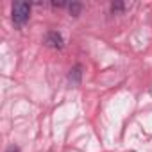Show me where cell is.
Segmentation results:
<instances>
[{
    "label": "cell",
    "mask_w": 152,
    "mask_h": 152,
    "mask_svg": "<svg viewBox=\"0 0 152 152\" xmlns=\"http://www.w3.org/2000/svg\"><path fill=\"white\" fill-rule=\"evenodd\" d=\"M68 9H70V13H72L73 16H79V13H81L83 6H81V4H77V2H72V4L68 6Z\"/></svg>",
    "instance_id": "cell-4"
},
{
    "label": "cell",
    "mask_w": 152,
    "mask_h": 152,
    "mask_svg": "<svg viewBox=\"0 0 152 152\" xmlns=\"http://www.w3.org/2000/svg\"><path fill=\"white\" fill-rule=\"evenodd\" d=\"M45 43H47L48 47H52V48H61V47H63V36H61L57 31H50V32H47V36H45Z\"/></svg>",
    "instance_id": "cell-2"
},
{
    "label": "cell",
    "mask_w": 152,
    "mask_h": 152,
    "mask_svg": "<svg viewBox=\"0 0 152 152\" xmlns=\"http://www.w3.org/2000/svg\"><path fill=\"white\" fill-rule=\"evenodd\" d=\"M52 6H54V7H63V6H64V4H63V2H54V4H52Z\"/></svg>",
    "instance_id": "cell-7"
},
{
    "label": "cell",
    "mask_w": 152,
    "mask_h": 152,
    "mask_svg": "<svg viewBox=\"0 0 152 152\" xmlns=\"http://www.w3.org/2000/svg\"><path fill=\"white\" fill-rule=\"evenodd\" d=\"M6 152H20V150H18V148H16V147H9V148H7V150H6Z\"/></svg>",
    "instance_id": "cell-6"
},
{
    "label": "cell",
    "mask_w": 152,
    "mask_h": 152,
    "mask_svg": "<svg viewBox=\"0 0 152 152\" xmlns=\"http://www.w3.org/2000/svg\"><path fill=\"white\" fill-rule=\"evenodd\" d=\"M124 7H125V4H120V2H116V4H113V6H111V11H113V13H118V11H122Z\"/></svg>",
    "instance_id": "cell-5"
},
{
    "label": "cell",
    "mask_w": 152,
    "mask_h": 152,
    "mask_svg": "<svg viewBox=\"0 0 152 152\" xmlns=\"http://www.w3.org/2000/svg\"><path fill=\"white\" fill-rule=\"evenodd\" d=\"M81 70H83V66H81V64H75V66L70 70L68 79H70L73 84H79V83H81V77H83V72H81Z\"/></svg>",
    "instance_id": "cell-3"
},
{
    "label": "cell",
    "mask_w": 152,
    "mask_h": 152,
    "mask_svg": "<svg viewBox=\"0 0 152 152\" xmlns=\"http://www.w3.org/2000/svg\"><path fill=\"white\" fill-rule=\"evenodd\" d=\"M29 16H31V4L27 2H15L13 4V22L15 25L22 27L29 22Z\"/></svg>",
    "instance_id": "cell-1"
}]
</instances>
